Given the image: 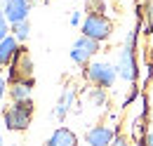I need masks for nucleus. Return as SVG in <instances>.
Instances as JSON below:
<instances>
[{
    "label": "nucleus",
    "instance_id": "nucleus-6",
    "mask_svg": "<svg viewBox=\"0 0 153 146\" xmlns=\"http://www.w3.org/2000/svg\"><path fill=\"white\" fill-rule=\"evenodd\" d=\"M118 75L127 83H134L137 75H139V69H137V59H134V45H125L120 50V57H118Z\"/></svg>",
    "mask_w": 153,
    "mask_h": 146
},
{
    "label": "nucleus",
    "instance_id": "nucleus-9",
    "mask_svg": "<svg viewBox=\"0 0 153 146\" xmlns=\"http://www.w3.org/2000/svg\"><path fill=\"white\" fill-rule=\"evenodd\" d=\"M47 146H78V137L73 130L68 127H57L52 137L47 139Z\"/></svg>",
    "mask_w": 153,
    "mask_h": 146
},
{
    "label": "nucleus",
    "instance_id": "nucleus-11",
    "mask_svg": "<svg viewBox=\"0 0 153 146\" xmlns=\"http://www.w3.org/2000/svg\"><path fill=\"white\" fill-rule=\"evenodd\" d=\"M17 42H19V40L14 36H7L0 42V66H10V64H12L14 54L19 52V45H17Z\"/></svg>",
    "mask_w": 153,
    "mask_h": 146
},
{
    "label": "nucleus",
    "instance_id": "nucleus-24",
    "mask_svg": "<svg viewBox=\"0 0 153 146\" xmlns=\"http://www.w3.org/2000/svg\"><path fill=\"white\" fill-rule=\"evenodd\" d=\"M0 146H2V137H0Z\"/></svg>",
    "mask_w": 153,
    "mask_h": 146
},
{
    "label": "nucleus",
    "instance_id": "nucleus-7",
    "mask_svg": "<svg viewBox=\"0 0 153 146\" xmlns=\"http://www.w3.org/2000/svg\"><path fill=\"white\" fill-rule=\"evenodd\" d=\"M28 12H31V2L28 0H7V5L2 7V17L7 19V24L26 21Z\"/></svg>",
    "mask_w": 153,
    "mask_h": 146
},
{
    "label": "nucleus",
    "instance_id": "nucleus-5",
    "mask_svg": "<svg viewBox=\"0 0 153 146\" xmlns=\"http://www.w3.org/2000/svg\"><path fill=\"white\" fill-rule=\"evenodd\" d=\"M33 78V61H31V57L26 50H21L14 54L12 59V64H10V83H14V80H31Z\"/></svg>",
    "mask_w": 153,
    "mask_h": 146
},
{
    "label": "nucleus",
    "instance_id": "nucleus-3",
    "mask_svg": "<svg viewBox=\"0 0 153 146\" xmlns=\"http://www.w3.org/2000/svg\"><path fill=\"white\" fill-rule=\"evenodd\" d=\"M82 36L92 38L97 42H101V40H108L111 33H113V24H111V19L106 17V14H87L85 21H82Z\"/></svg>",
    "mask_w": 153,
    "mask_h": 146
},
{
    "label": "nucleus",
    "instance_id": "nucleus-1",
    "mask_svg": "<svg viewBox=\"0 0 153 146\" xmlns=\"http://www.w3.org/2000/svg\"><path fill=\"white\" fill-rule=\"evenodd\" d=\"M31 118H33V101H12V106H7L2 111L5 127L12 130V132L26 130Z\"/></svg>",
    "mask_w": 153,
    "mask_h": 146
},
{
    "label": "nucleus",
    "instance_id": "nucleus-21",
    "mask_svg": "<svg viewBox=\"0 0 153 146\" xmlns=\"http://www.w3.org/2000/svg\"><path fill=\"white\" fill-rule=\"evenodd\" d=\"M2 97H5V80L0 78V99H2Z\"/></svg>",
    "mask_w": 153,
    "mask_h": 146
},
{
    "label": "nucleus",
    "instance_id": "nucleus-2",
    "mask_svg": "<svg viewBox=\"0 0 153 146\" xmlns=\"http://www.w3.org/2000/svg\"><path fill=\"white\" fill-rule=\"evenodd\" d=\"M85 78L94 85V87H101V90H108L113 87L115 78H118V69L108 61H92L87 69H85Z\"/></svg>",
    "mask_w": 153,
    "mask_h": 146
},
{
    "label": "nucleus",
    "instance_id": "nucleus-20",
    "mask_svg": "<svg viewBox=\"0 0 153 146\" xmlns=\"http://www.w3.org/2000/svg\"><path fill=\"white\" fill-rule=\"evenodd\" d=\"M146 146H153V130L146 134Z\"/></svg>",
    "mask_w": 153,
    "mask_h": 146
},
{
    "label": "nucleus",
    "instance_id": "nucleus-4",
    "mask_svg": "<svg viewBox=\"0 0 153 146\" xmlns=\"http://www.w3.org/2000/svg\"><path fill=\"white\" fill-rule=\"evenodd\" d=\"M99 52V42L97 40H92V38H87V36H80L73 42V50H71V59L76 61L78 66H90L92 61V57Z\"/></svg>",
    "mask_w": 153,
    "mask_h": 146
},
{
    "label": "nucleus",
    "instance_id": "nucleus-18",
    "mask_svg": "<svg viewBox=\"0 0 153 146\" xmlns=\"http://www.w3.org/2000/svg\"><path fill=\"white\" fill-rule=\"evenodd\" d=\"M111 146H132V144H130L123 134H115V139H113V144H111Z\"/></svg>",
    "mask_w": 153,
    "mask_h": 146
},
{
    "label": "nucleus",
    "instance_id": "nucleus-13",
    "mask_svg": "<svg viewBox=\"0 0 153 146\" xmlns=\"http://www.w3.org/2000/svg\"><path fill=\"white\" fill-rule=\"evenodd\" d=\"M12 36L17 38V40H26V38L31 36V24H28V19H26V21H19V24H12Z\"/></svg>",
    "mask_w": 153,
    "mask_h": 146
},
{
    "label": "nucleus",
    "instance_id": "nucleus-15",
    "mask_svg": "<svg viewBox=\"0 0 153 146\" xmlns=\"http://www.w3.org/2000/svg\"><path fill=\"white\" fill-rule=\"evenodd\" d=\"M85 7L90 14H104V0H87Z\"/></svg>",
    "mask_w": 153,
    "mask_h": 146
},
{
    "label": "nucleus",
    "instance_id": "nucleus-12",
    "mask_svg": "<svg viewBox=\"0 0 153 146\" xmlns=\"http://www.w3.org/2000/svg\"><path fill=\"white\" fill-rule=\"evenodd\" d=\"M73 99H76V90H73V87H66V90L61 92L59 101H57L54 115H57V118H64V115H66V113L71 111V106H73Z\"/></svg>",
    "mask_w": 153,
    "mask_h": 146
},
{
    "label": "nucleus",
    "instance_id": "nucleus-10",
    "mask_svg": "<svg viewBox=\"0 0 153 146\" xmlns=\"http://www.w3.org/2000/svg\"><path fill=\"white\" fill-rule=\"evenodd\" d=\"M31 92H33V78L31 80H14L10 87L12 101H31Z\"/></svg>",
    "mask_w": 153,
    "mask_h": 146
},
{
    "label": "nucleus",
    "instance_id": "nucleus-17",
    "mask_svg": "<svg viewBox=\"0 0 153 146\" xmlns=\"http://www.w3.org/2000/svg\"><path fill=\"white\" fill-rule=\"evenodd\" d=\"M5 38H7V19L0 14V42H2Z\"/></svg>",
    "mask_w": 153,
    "mask_h": 146
},
{
    "label": "nucleus",
    "instance_id": "nucleus-26",
    "mask_svg": "<svg viewBox=\"0 0 153 146\" xmlns=\"http://www.w3.org/2000/svg\"><path fill=\"white\" fill-rule=\"evenodd\" d=\"M0 14H2V10H0Z\"/></svg>",
    "mask_w": 153,
    "mask_h": 146
},
{
    "label": "nucleus",
    "instance_id": "nucleus-16",
    "mask_svg": "<svg viewBox=\"0 0 153 146\" xmlns=\"http://www.w3.org/2000/svg\"><path fill=\"white\" fill-rule=\"evenodd\" d=\"M153 31V5L146 7V33H151Z\"/></svg>",
    "mask_w": 153,
    "mask_h": 146
},
{
    "label": "nucleus",
    "instance_id": "nucleus-8",
    "mask_svg": "<svg viewBox=\"0 0 153 146\" xmlns=\"http://www.w3.org/2000/svg\"><path fill=\"white\" fill-rule=\"evenodd\" d=\"M85 139H87L90 146H111L115 139V132L108 125H94V127L87 130Z\"/></svg>",
    "mask_w": 153,
    "mask_h": 146
},
{
    "label": "nucleus",
    "instance_id": "nucleus-22",
    "mask_svg": "<svg viewBox=\"0 0 153 146\" xmlns=\"http://www.w3.org/2000/svg\"><path fill=\"white\" fill-rule=\"evenodd\" d=\"M151 59H153V40H151Z\"/></svg>",
    "mask_w": 153,
    "mask_h": 146
},
{
    "label": "nucleus",
    "instance_id": "nucleus-19",
    "mask_svg": "<svg viewBox=\"0 0 153 146\" xmlns=\"http://www.w3.org/2000/svg\"><path fill=\"white\" fill-rule=\"evenodd\" d=\"M71 24H80V12H73V14H71Z\"/></svg>",
    "mask_w": 153,
    "mask_h": 146
},
{
    "label": "nucleus",
    "instance_id": "nucleus-23",
    "mask_svg": "<svg viewBox=\"0 0 153 146\" xmlns=\"http://www.w3.org/2000/svg\"><path fill=\"white\" fill-rule=\"evenodd\" d=\"M28 2H38V0H28Z\"/></svg>",
    "mask_w": 153,
    "mask_h": 146
},
{
    "label": "nucleus",
    "instance_id": "nucleus-25",
    "mask_svg": "<svg viewBox=\"0 0 153 146\" xmlns=\"http://www.w3.org/2000/svg\"><path fill=\"white\" fill-rule=\"evenodd\" d=\"M151 113H153V104H151Z\"/></svg>",
    "mask_w": 153,
    "mask_h": 146
},
{
    "label": "nucleus",
    "instance_id": "nucleus-14",
    "mask_svg": "<svg viewBox=\"0 0 153 146\" xmlns=\"http://www.w3.org/2000/svg\"><path fill=\"white\" fill-rule=\"evenodd\" d=\"M90 99H92V104H94V106H104V104H106V90L94 87V90L90 92Z\"/></svg>",
    "mask_w": 153,
    "mask_h": 146
}]
</instances>
